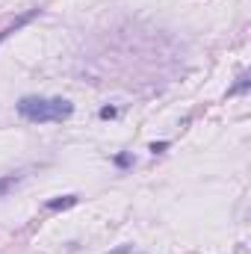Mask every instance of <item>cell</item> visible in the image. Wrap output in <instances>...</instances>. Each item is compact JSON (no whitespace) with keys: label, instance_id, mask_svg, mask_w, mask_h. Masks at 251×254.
Here are the masks:
<instances>
[{"label":"cell","instance_id":"obj_1","mask_svg":"<svg viewBox=\"0 0 251 254\" xmlns=\"http://www.w3.org/2000/svg\"><path fill=\"white\" fill-rule=\"evenodd\" d=\"M74 113V104L65 101V98H36V95H27L18 101V116L33 122V125H48V122H65L71 119Z\"/></svg>","mask_w":251,"mask_h":254},{"label":"cell","instance_id":"obj_2","mask_svg":"<svg viewBox=\"0 0 251 254\" xmlns=\"http://www.w3.org/2000/svg\"><path fill=\"white\" fill-rule=\"evenodd\" d=\"M39 12H42V9H30V12H24L21 18H15V21H12L9 27H3V30H0V42H6V39H9L12 33H18V30H21L24 24H30V21H33V18H36Z\"/></svg>","mask_w":251,"mask_h":254},{"label":"cell","instance_id":"obj_3","mask_svg":"<svg viewBox=\"0 0 251 254\" xmlns=\"http://www.w3.org/2000/svg\"><path fill=\"white\" fill-rule=\"evenodd\" d=\"M74 204H77V195H63V198L48 201V210H68V207H74Z\"/></svg>","mask_w":251,"mask_h":254},{"label":"cell","instance_id":"obj_4","mask_svg":"<svg viewBox=\"0 0 251 254\" xmlns=\"http://www.w3.org/2000/svg\"><path fill=\"white\" fill-rule=\"evenodd\" d=\"M246 89H249V77H240V83H237L228 95H237V92H246Z\"/></svg>","mask_w":251,"mask_h":254},{"label":"cell","instance_id":"obj_5","mask_svg":"<svg viewBox=\"0 0 251 254\" xmlns=\"http://www.w3.org/2000/svg\"><path fill=\"white\" fill-rule=\"evenodd\" d=\"M101 119H116V107H104L101 110Z\"/></svg>","mask_w":251,"mask_h":254},{"label":"cell","instance_id":"obj_6","mask_svg":"<svg viewBox=\"0 0 251 254\" xmlns=\"http://www.w3.org/2000/svg\"><path fill=\"white\" fill-rule=\"evenodd\" d=\"M166 148H169V142H154V145H151V151H154V154H163Z\"/></svg>","mask_w":251,"mask_h":254},{"label":"cell","instance_id":"obj_7","mask_svg":"<svg viewBox=\"0 0 251 254\" xmlns=\"http://www.w3.org/2000/svg\"><path fill=\"white\" fill-rule=\"evenodd\" d=\"M116 163H119V166H130V157H127V154H119Z\"/></svg>","mask_w":251,"mask_h":254}]
</instances>
